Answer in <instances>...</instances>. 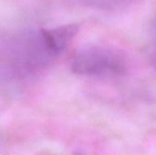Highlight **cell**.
Instances as JSON below:
<instances>
[{"mask_svg": "<svg viewBox=\"0 0 156 155\" xmlns=\"http://www.w3.org/2000/svg\"><path fill=\"white\" fill-rule=\"evenodd\" d=\"M79 31L77 24L20 31L7 40L6 56L14 74L34 72L58 56Z\"/></svg>", "mask_w": 156, "mask_h": 155, "instance_id": "1", "label": "cell"}, {"mask_svg": "<svg viewBox=\"0 0 156 155\" xmlns=\"http://www.w3.org/2000/svg\"><path fill=\"white\" fill-rule=\"evenodd\" d=\"M72 72L89 77H117L123 75L128 68L125 56L105 46H91L75 54L70 65Z\"/></svg>", "mask_w": 156, "mask_h": 155, "instance_id": "2", "label": "cell"}, {"mask_svg": "<svg viewBox=\"0 0 156 155\" xmlns=\"http://www.w3.org/2000/svg\"><path fill=\"white\" fill-rule=\"evenodd\" d=\"M153 42H154V48L156 57V18L154 22V26H153Z\"/></svg>", "mask_w": 156, "mask_h": 155, "instance_id": "3", "label": "cell"}, {"mask_svg": "<svg viewBox=\"0 0 156 155\" xmlns=\"http://www.w3.org/2000/svg\"><path fill=\"white\" fill-rule=\"evenodd\" d=\"M75 155H83V154H81V153H76Z\"/></svg>", "mask_w": 156, "mask_h": 155, "instance_id": "4", "label": "cell"}]
</instances>
